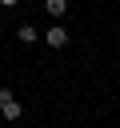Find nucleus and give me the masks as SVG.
Wrapping results in <instances>:
<instances>
[{"label":"nucleus","instance_id":"f257e3e1","mask_svg":"<svg viewBox=\"0 0 120 128\" xmlns=\"http://www.w3.org/2000/svg\"><path fill=\"white\" fill-rule=\"evenodd\" d=\"M20 112H24V108H20V100L12 96V88H0V116H4V120H20Z\"/></svg>","mask_w":120,"mask_h":128},{"label":"nucleus","instance_id":"39448f33","mask_svg":"<svg viewBox=\"0 0 120 128\" xmlns=\"http://www.w3.org/2000/svg\"><path fill=\"white\" fill-rule=\"evenodd\" d=\"M0 4H4V8H16V4H20V0H0Z\"/></svg>","mask_w":120,"mask_h":128},{"label":"nucleus","instance_id":"7ed1b4c3","mask_svg":"<svg viewBox=\"0 0 120 128\" xmlns=\"http://www.w3.org/2000/svg\"><path fill=\"white\" fill-rule=\"evenodd\" d=\"M16 40H20V44H36V40H40V32H36L32 24H20V28H16Z\"/></svg>","mask_w":120,"mask_h":128},{"label":"nucleus","instance_id":"20e7f679","mask_svg":"<svg viewBox=\"0 0 120 128\" xmlns=\"http://www.w3.org/2000/svg\"><path fill=\"white\" fill-rule=\"evenodd\" d=\"M44 12H48L52 20H60V16L68 12V0H44Z\"/></svg>","mask_w":120,"mask_h":128},{"label":"nucleus","instance_id":"f03ea898","mask_svg":"<svg viewBox=\"0 0 120 128\" xmlns=\"http://www.w3.org/2000/svg\"><path fill=\"white\" fill-rule=\"evenodd\" d=\"M44 44H48V48H64V44H68V32H64V24H52V28L44 32Z\"/></svg>","mask_w":120,"mask_h":128}]
</instances>
